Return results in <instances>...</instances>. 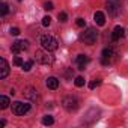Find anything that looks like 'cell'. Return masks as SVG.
Returning <instances> with one entry per match:
<instances>
[{
    "label": "cell",
    "mask_w": 128,
    "mask_h": 128,
    "mask_svg": "<svg viewBox=\"0 0 128 128\" xmlns=\"http://www.w3.org/2000/svg\"><path fill=\"white\" fill-rule=\"evenodd\" d=\"M9 98L8 96H5V95H2L0 96V108H8L9 107Z\"/></svg>",
    "instance_id": "9a60e30c"
},
{
    "label": "cell",
    "mask_w": 128,
    "mask_h": 128,
    "mask_svg": "<svg viewBox=\"0 0 128 128\" xmlns=\"http://www.w3.org/2000/svg\"><path fill=\"white\" fill-rule=\"evenodd\" d=\"M94 20H95V23H96L98 26H104V24H106V17H104V14H102L101 11H96V12H95Z\"/></svg>",
    "instance_id": "5bb4252c"
},
{
    "label": "cell",
    "mask_w": 128,
    "mask_h": 128,
    "mask_svg": "<svg viewBox=\"0 0 128 128\" xmlns=\"http://www.w3.org/2000/svg\"><path fill=\"white\" fill-rule=\"evenodd\" d=\"M32 65H33V60H27L26 63H23V70H24V71H30Z\"/></svg>",
    "instance_id": "ffe728a7"
},
{
    "label": "cell",
    "mask_w": 128,
    "mask_h": 128,
    "mask_svg": "<svg viewBox=\"0 0 128 128\" xmlns=\"http://www.w3.org/2000/svg\"><path fill=\"white\" fill-rule=\"evenodd\" d=\"M50 23H51V18H50L48 15H45V17L42 18V26H44V27H48Z\"/></svg>",
    "instance_id": "7402d4cb"
},
{
    "label": "cell",
    "mask_w": 128,
    "mask_h": 128,
    "mask_svg": "<svg viewBox=\"0 0 128 128\" xmlns=\"http://www.w3.org/2000/svg\"><path fill=\"white\" fill-rule=\"evenodd\" d=\"M106 9H107L108 15L118 17L120 14V0H107L106 2Z\"/></svg>",
    "instance_id": "5b68a950"
},
{
    "label": "cell",
    "mask_w": 128,
    "mask_h": 128,
    "mask_svg": "<svg viewBox=\"0 0 128 128\" xmlns=\"http://www.w3.org/2000/svg\"><path fill=\"white\" fill-rule=\"evenodd\" d=\"M30 110V104L27 102H21V101H15L12 102V113L17 116H23Z\"/></svg>",
    "instance_id": "52a82bcc"
},
{
    "label": "cell",
    "mask_w": 128,
    "mask_h": 128,
    "mask_svg": "<svg viewBox=\"0 0 128 128\" xmlns=\"http://www.w3.org/2000/svg\"><path fill=\"white\" fill-rule=\"evenodd\" d=\"M62 106H63V108H65L66 112L72 113V112H76V110L78 108L80 101H78L77 96H74V95H68V96H65V98L62 100Z\"/></svg>",
    "instance_id": "7a4b0ae2"
},
{
    "label": "cell",
    "mask_w": 128,
    "mask_h": 128,
    "mask_svg": "<svg viewBox=\"0 0 128 128\" xmlns=\"http://www.w3.org/2000/svg\"><path fill=\"white\" fill-rule=\"evenodd\" d=\"M27 47H29V42H27V41H24V39H20V41H15V42L12 44L11 50H12V53H14V54H20L21 51L27 50Z\"/></svg>",
    "instance_id": "ba28073f"
},
{
    "label": "cell",
    "mask_w": 128,
    "mask_h": 128,
    "mask_svg": "<svg viewBox=\"0 0 128 128\" xmlns=\"http://www.w3.org/2000/svg\"><path fill=\"white\" fill-rule=\"evenodd\" d=\"M23 59L20 57V56H15V59H14V65H17V66H23Z\"/></svg>",
    "instance_id": "44dd1931"
},
{
    "label": "cell",
    "mask_w": 128,
    "mask_h": 128,
    "mask_svg": "<svg viewBox=\"0 0 128 128\" xmlns=\"http://www.w3.org/2000/svg\"><path fill=\"white\" fill-rule=\"evenodd\" d=\"M11 35L18 36V35H20V29H18V27H11Z\"/></svg>",
    "instance_id": "484cf974"
},
{
    "label": "cell",
    "mask_w": 128,
    "mask_h": 128,
    "mask_svg": "<svg viewBox=\"0 0 128 128\" xmlns=\"http://www.w3.org/2000/svg\"><path fill=\"white\" fill-rule=\"evenodd\" d=\"M44 9H45V11H51V9H53V3H51V2H45V3H44Z\"/></svg>",
    "instance_id": "d4e9b609"
},
{
    "label": "cell",
    "mask_w": 128,
    "mask_h": 128,
    "mask_svg": "<svg viewBox=\"0 0 128 128\" xmlns=\"http://www.w3.org/2000/svg\"><path fill=\"white\" fill-rule=\"evenodd\" d=\"M8 12H9V6L6 3H2V5H0V14L5 17V15H8Z\"/></svg>",
    "instance_id": "2e32d148"
},
{
    "label": "cell",
    "mask_w": 128,
    "mask_h": 128,
    "mask_svg": "<svg viewBox=\"0 0 128 128\" xmlns=\"http://www.w3.org/2000/svg\"><path fill=\"white\" fill-rule=\"evenodd\" d=\"M96 38H98V32H96L94 27H88L84 32L80 33V39H82L84 44H88V45L95 44V42H96Z\"/></svg>",
    "instance_id": "3957f363"
},
{
    "label": "cell",
    "mask_w": 128,
    "mask_h": 128,
    "mask_svg": "<svg viewBox=\"0 0 128 128\" xmlns=\"http://www.w3.org/2000/svg\"><path fill=\"white\" fill-rule=\"evenodd\" d=\"M9 74V65L5 57L0 59V78H6Z\"/></svg>",
    "instance_id": "30bf717a"
},
{
    "label": "cell",
    "mask_w": 128,
    "mask_h": 128,
    "mask_svg": "<svg viewBox=\"0 0 128 128\" xmlns=\"http://www.w3.org/2000/svg\"><path fill=\"white\" fill-rule=\"evenodd\" d=\"M116 59V53L113 51V48L110 47H106L101 53V63L102 65H112Z\"/></svg>",
    "instance_id": "8992f818"
},
{
    "label": "cell",
    "mask_w": 128,
    "mask_h": 128,
    "mask_svg": "<svg viewBox=\"0 0 128 128\" xmlns=\"http://www.w3.org/2000/svg\"><path fill=\"white\" fill-rule=\"evenodd\" d=\"M45 86L48 88V89H57L59 88V80L56 78V77H48L47 80H45Z\"/></svg>",
    "instance_id": "4fadbf2b"
},
{
    "label": "cell",
    "mask_w": 128,
    "mask_h": 128,
    "mask_svg": "<svg viewBox=\"0 0 128 128\" xmlns=\"http://www.w3.org/2000/svg\"><path fill=\"white\" fill-rule=\"evenodd\" d=\"M76 24H77L78 27H86V21H84L83 18H77V21H76Z\"/></svg>",
    "instance_id": "cb8c5ba5"
},
{
    "label": "cell",
    "mask_w": 128,
    "mask_h": 128,
    "mask_svg": "<svg viewBox=\"0 0 128 128\" xmlns=\"http://www.w3.org/2000/svg\"><path fill=\"white\" fill-rule=\"evenodd\" d=\"M90 62V59L86 56V54H78L77 57H76V63H77V68L78 70H84L86 68V65H88V63Z\"/></svg>",
    "instance_id": "9c48e42d"
},
{
    "label": "cell",
    "mask_w": 128,
    "mask_h": 128,
    "mask_svg": "<svg viewBox=\"0 0 128 128\" xmlns=\"http://www.w3.org/2000/svg\"><path fill=\"white\" fill-rule=\"evenodd\" d=\"M23 95H24L27 100H30V101H36V100H38V90H36L35 88H32V86L26 88L24 92H23Z\"/></svg>",
    "instance_id": "8fae6325"
},
{
    "label": "cell",
    "mask_w": 128,
    "mask_h": 128,
    "mask_svg": "<svg viewBox=\"0 0 128 128\" xmlns=\"http://www.w3.org/2000/svg\"><path fill=\"white\" fill-rule=\"evenodd\" d=\"M35 60L38 63H41V65H51L54 62V56L51 54V51L42 48V50H38L35 53Z\"/></svg>",
    "instance_id": "6da1fadb"
},
{
    "label": "cell",
    "mask_w": 128,
    "mask_h": 128,
    "mask_svg": "<svg viewBox=\"0 0 128 128\" xmlns=\"http://www.w3.org/2000/svg\"><path fill=\"white\" fill-rule=\"evenodd\" d=\"M41 45H42V48H45V50H48V51H54V50H57L59 42H57V39H56L54 36H51V35H44V36L41 38Z\"/></svg>",
    "instance_id": "277c9868"
},
{
    "label": "cell",
    "mask_w": 128,
    "mask_h": 128,
    "mask_svg": "<svg viewBox=\"0 0 128 128\" xmlns=\"http://www.w3.org/2000/svg\"><path fill=\"white\" fill-rule=\"evenodd\" d=\"M101 84V80L100 78H95V80H92L90 83H89V89H95L96 86H100Z\"/></svg>",
    "instance_id": "d6986e66"
},
{
    "label": "cell",
    "mask_w": 128,
    "mask_h": 128,
    "mask_svg": "<svg viewBox=\"0 0 128 128\" xmlns=\"http://www.w3.org/2000/svg\"><path fill=\"white\" fill-rule=\"evenodd\" d=\"M124 27L122 26H116L114 29H113V32H112V39L113 41H119L122 36H124Z\"/></svg>",
    "instance_id": "7c38bea8"
},
{
    "label": "cell",
    "mask_w": 128,
    "mask_h": 128,
    "mask_svg": "<svg viewBox=\"0 0 128 128\" xmlns=\"http://www.w3.org/2000/svg\"><path fill=\"white\" fill-rule=\"evenodd\" d=\"M74 83H76L77 88H82V86H84V78H83V77H76Z\"/></svg>",
    "instance_id": "ac0fdd59"
},
{
    "label": "cell",
    "mask_w": 128,
    "mask_h": 128,
    "mask_svg": "<svg viewBox=\"0 0 128 128\" xmlns=\"http://www.w3.org/2000/svg\"><path fill=\"white\" fill-rule=\"evenodd\" d=\"M53 122H54V119L51 116H44L42 118V124L44 125H53Z\"/></svg>",
    "instance_id": "e0dca14e"
},
{
    "label": "cell",
    "mask_w": 128,
    "mask_h": 128,
    "mask_svg": "<svg viewBox=\"0 0 128 128\" xmlns=\"http://www.w3.org/2000/svg\"><path fill=\"white\" fill-rule=\"evenodd\" d=\"M66 20H68V15H66V12H60V14H59V21L65 23Z\"/></svg>",
    "instance_id": "603a6c76"
}]
</instances>
